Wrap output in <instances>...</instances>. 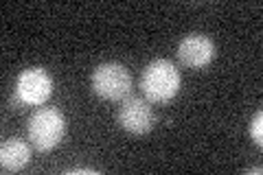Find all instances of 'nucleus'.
Returning a JSON list of instances; mask_svg holds the SVG:
<instances>
[{"label":"nucleus","mask_w":263,"mask_h":175,"mask_svg":"<svg viewBox=\"0 0 263 175\" xmlns=\"http://www.w3.org/2000/svg\"><path fill=\"white\" fill-rule=\"evenodd\" d=\"M180 70L169 60H154L141 77V88L152 103H167L180 90Z\"/></svg>","instance_id":"1"},{"label":"nucleus","mask_w":263,"mask_h":175,"mask_svg":"<svg viewBox=\"0 0 263 175\" xmlns=\"http://www.w3.org/2000/svg\"><path fill=\"white\" fill-rule=\"evenodd\" d=\"M66 119L55 107H40L29 119V140L40 151H48L62 143Z\"/></svg>","instance_id":"2"},{"label":"nucleus","mask_w":263,"mask_h":175,"mask_svg":"<svg viewBox=\"0 0 263 175\" xmlns=\"http://www.w3.org/2000/svg\"><path fill=\"white\" fill-rule=\"evenodd\" d=\"M92 90L108 101H123L132 92V74L123 64L105 62L92 72Z\"/></svg>","instance_id":"3"},{"label":"nucleus","mask_w":263,"mask_h":175,"mask_svg":"<svg viewBox=\"0 0 263 175\" xmlns=\"http://www.w3.org/2000/svg\"><path fill=\"white\" fill-rule=\"evenodd\" d=\"M117 121L129 134H147L156 125V114L149 101L138 96H127L123 99V105L119 107Z\"/></svg>","instance_id":"4"},{"label":"nucleus","mask_w":263,"mask_h":175,"mask_svg":"<svg viewBox=\"0 0 263 175\" xmlns=\"http://www.w3.org/2000/svg\"><path fill=\"white\" fill-rule=\"evenodd\" d=\"M53 92V79L44 68H27L20 72L15 94L24 105H42Z\"/></svg>","instance_id":"5"},{"label":"nucleus","mask_w":263,"mask_h":175,"mask_svg":"<svg viewBox=\"0 0 263 175\" xmlns=\"http://www.w3.org/2000/svg\"><path fill=\"white\" fill-rule=\"evenodd\" d=\"M213 55H215V46H213L211 37L202 35V33H191L178 46L180 62L189 68H204L213 62Z\"/></svg>","instance_id":"6"},{"label":"nucleus","mask_w":263,"mask_h":175,"mask_svg":"<svg viewBox=\"0 0 263 175\" xmlns=\"http://www.w3.org/2000/svg\"><path fill=\"white\" fill-rule=\"evenodd\" d=\"M31 160V149L20 138H9L0 147V166L3 171H20Z\"/></svg>","instance_id":"7"},{"label":"nucleus","mask_w":263,"mask_h":175,"mask_svg":"<svg viewBox=\"0 0 263 175\" xmlns=\"http://www.w3.org/2000/svg\"><path fill=\"white\" fill-rule=\"evenodd\" d=\"M250 136L259 147L263 145V112L259 110L250 121Z\"/></svg>","instance_id":"8"},{"label":"nucleus","mask_w":263,"mask_h":175,"mask_svg":"<svg viewBox=\"0 0 263 175\" xmlns=\"http://www.w3.org/2000/svg\"><path fill=\"white\" fill-rule=\"evenodd\" d=\"M70 173H97L95 169H72Z\"/></svg>","instance_id":"9"}]
</instances>
